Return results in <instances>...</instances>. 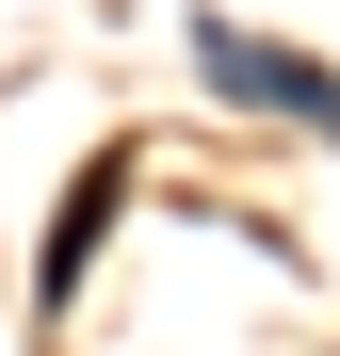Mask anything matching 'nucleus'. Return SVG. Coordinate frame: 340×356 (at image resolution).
<instances>
[{
	"label": "nucleus",
	"mask_w": 340,
	"mask_h": 356,
	"mask_svg": "<svg viewBox=\"0 0 340 356\" xmlns=\"http://www.w3.org/2000/svg\"><path fill=\"white\" fill-rule=\"evenodd\" d=\"M211 65L243 81V97H275V113H340V81H324V65H292V49H243V33H227Z\"/></svg>",
	"instance_id": "obj_1"
}]
</instances>
